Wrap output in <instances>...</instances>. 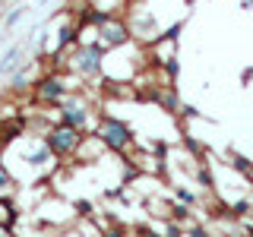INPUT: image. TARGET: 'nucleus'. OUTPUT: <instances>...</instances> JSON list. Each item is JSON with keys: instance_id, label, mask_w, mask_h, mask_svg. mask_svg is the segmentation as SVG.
<instances>
[{"instance_id": "1", "label": "nucleus", "mask_w": 253, "mask_h": 237, "mask_svg": "<svg viewBox=\"0 0 253 237\" xmlns=\"http://www.w3.org/2000/svg\"><path fill=\"white\" fill-rule=\"evenodd\" d=\"M67 67H70V73H73V76L92 82V79H98L101 73H105V51H101L95 41H79V44L70 47Z\"/></svg>"}, {"instance_id": "2", "label": "nucleus", "mask_w": 253, "mask_h": 237, "mask_svg": "<svg viewBox=\"0 0 253 237\" xmlns=\"http://www.w3.org/2000/svg\"><path fill=\"white\" fill-rule=\"evenodd\" d=\"M57 111H60V123L73 126V130H79V133H85L92 126V120H95V108H92V101L85 98L83 92H70L67 98L57 105Z\"/></svg>"}, {"instance_id": "3", "label": "nucleus", "mask_w": 253, "mask_h": 237, "mask_svg": "<svg viewBox=\"0 0 253 237\" xmlns=\"http://www.w3.org/2000/svg\"><path fill=\"white\" fill-rule=\"evenodd\" d=\"M92 136L105 149H111V152H126V149L133 146V130L124 120H117V117H101V120L95 123Z\"/></svg>"}, {"instance_id": "4", "label": "nucleus", "mask_w": 253, "mask_h": 237, "mask_svg": "<svg viewBox=\"0 0 253 237\" xmlns=\"http://www.w3.org/2000/svg\"><path fill=\"white\" fill-rule=\"evenodd\" d=\"M19 161L35 174V177H47L57 164V158L51 155V149L44 146V139H22L19 142Z\"/></svg>"}, {"instance_id": "5", "label": "nucleus", "mask_w": 253, "mask_h": 237, "mask_svg": "<svg viewBox=\"0 0 253 237\" xmlns=\"http://www.w3.org/2000/svg\"><path fill=\"white\" fill-rule=\"evenodd\" d=\"M85 133H79L73 130V126H67V123H54V126H47L44 130V146L51 149V155L54 158H73L76 155V149H79V142H83Z\"/></svg>"}, {"instance_id": "6", "label": "nucleus", "mask_w": 253, "mask_h": 237, "mask_svg": "<svg viewBox=\"0 0 253 237\" xmlns=\"http://www.w3.org/2000/svg\"><path fill=\"white\" fill-rule=\"evenodd\" d=\"M95 44H98L101 51H117V47L130 44V29H126V22L117 13H111L105 22L95 26Z\"/></svg>"}, {"instance_id": "7", "label": "nucleus", "mask_w": 253, "mask_h": 237, "mask_svg": "<svg viewBox=\"0 0 253 237\" xmlns=\"http://www.w3.org/2000/svg\"><path fill=\"white\" fill-rule=\"evenodd\" d=\"M32 85H35V101H42V105H54V108L73 92V85H70L60 73H47V76H42L38 82H32Z\"/></svg>"}, {"instance_id": "8", "label": "nucleus", "mask_w": 253, "mask_h": 237, "mask_svg": "<svg viewBox=\"0 0 253 237\" xmlns=\"http://www.w3.org/2000/svg\"><path fill=\"white\" fill-rule=\"evenodd\" d=\"M19 63H22V47H19V44L6 47V54L0 57V73H3V76H6V73H13Z\"/></svg>"}, {"instance_id": "9", "label": "nucleus", "mask_w": 253, "mask_h": 237, "mask_svg": "<svg viewBox=\"0 0 253 237\" xmlns=\"http://www.w3.org/2000/svg\"><path fill=\"white\" fill-rule=\"evenodd\" d=\"M19 184H16V177L10 171H6V164H0V199H13Z\"/></svg>"}, {"instance_id": "10", "label": "nucleus", "mask_w": 253, "mask_h": 237, "mask_svg": "<svg viewBox=\"0 0 253 237\" xmlns=\"http://www.w3.org/2000/svg\"><path fill=\"white\" fill-rule=\"evenodd\" d=\"M22 16H26V6H16L13 13H6V19H3V29H13L16 22L22 19Z\"/></svg>"}, {"instance_id": "11", "label": "nucleus", "mask_w": 253, "mask_h": 237, "mask_svg": "<svg viewBox=\"0 0 253 237\" xmlns=\"http://www.w3.org/2000/svg\"><path fill=\"white\" fill-rule=\"evenodd\" d=\"M0 237H13V228H0Z\"/></svg>"}, {"instance_id": "12", "label": "nucleus", "mask_w": 253, "mask_h": 237, "mask_svg": "<svg viewBox=\"0 0 253 237\" xmlns=\"http://www.w3.org/2000/svg\"><path fill=\"white\" fill-rule=\"evenodd\" d=\"M0 164H3V149H0Z\"/></svg>"}]
</instances>
